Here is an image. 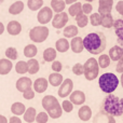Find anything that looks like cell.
I'll list each match as a JSON object with an SVG mask.
<instances>
[{
  "instance_id": "obj_1",
  "label": "cell",
  "mask_w": 123,
  "mask_h": 123,
  "mask_svg": "<svg viewBox=\"0 0 123 123\" xmlns=\"http://www.w3.org/2000/svg\"><path fill=\"white\" fill-rule=\"evenodd\" d=\"M82 41L83 48L93 55H98L106 50L107 39L105 34L102 31L90 32L82 39Z\"/></svg>"
},
{
  "instance_id": "obj_2",
  "label": "cell",
  "mask_w": 123,
  "mask_h": 123,
  "mask_svg": "<svg viewBox=\"0 0 123 123\" xmlns=\"http://www.w3.org/2000/svg\"><path fill=\"white\" fill-rule=\"evenodd\" d=\"M102 110L106 113L115 117H120L123 115V108L120 104V98L113 94H108L103 100Z\"/></svg>"
},
{
  "instance_id": "obj_3",
  "label": "cell",
  "mask_w": 123,
  "mask_h": 123,
  "mask_svg": "<svg viewBox=\"0 0 123 123\" xmlns=\"http://www.w3.org/2000/svg\"><path fill=\"white\" fill-rule=\"evenodd\" d=\"M120 84V81L118 77L112 72H105L98 79V85L99 89L104 93L111 94L117 90L118 85Z\"/></svg>"
},
{
  "instance_id": "obj_4",
  "label": "cell",
  "mask_w": 123,
  "mask_h": 123,
  "mask_svg": "<svg viewBox=\"0 0 123 123\" xmlns=\"http://www.w3.org/2000/svg\"><path fill=\"white\" fill-rule=\"evenodd\" d=\"M83 74L85 79L89 81H93L99 74V67H98L97 61L95 58H89L83 64Z\"/></svg>"
},
{
  "instance_id": "obj_5",
  "label": "cell",
  "mask_w": 123,
  "mask_h": 123,
  "mask_svg": "<svg viewBox=\"0 0 123 123\" xmlns=\"http://www.w3.org/2000/svg\"><path fill=\"white\" fill-rule=\"evenodd\" d=\"M49 28L47 26H36L29 31V38L36 43H41L45 41L49 37Z\"/></svg>"
},
{
  "instance_id": "obj_6",
  "label": "cell",
  "mask_w": 123,
  "mask_h": 123,
  "mask_svg": "<svg viewBox=\"0 0 123 123\" xmlns=\"http://www.w3.org/2000/svg\"><path fill=\"white\" fill-rule=\"evenodd\" d=\"M52 18H53V11L49 6H42L37 14V19L39 24H41V26H45V24L52 21Z\"/></svg>"
},
{
  "instance_id": "obj_7",
  "label": "cell",
  "mask_w": 123,
  "mask_h": 123,
  "mask_svg": "<svg viewBox=\"0 0 123 123\" xmlns=\"http://www.w3.org/2000/svg\"><path fill=\"white\" fill-rule=\"evenodd\" d=\"M74 89V82H72L71 79H65V80L62 82V84L60 85V89H58V96L62 98H65L67 96H69L72 92Z\"/></svg>"
},
{
  "instance_id": "obj_8",
  "label": "cell",
  "mask_w": 123,
  "mask_h": 123,
  "mask_svg": "<svg viewBox=\"0 0 123 123\" xmlns=\"http://www.w3.org/2000/svg\"><path fill=\"white\" fill-rule=\"evenodd\" d=\"M68 19H69V17H68V14L66 12L57 13L52 18V26L54 28H56V29L64 28L66 26V24L68 23Z\"/></svg>"
},
{
  "instance_id": "obj_9",
  "label": "cell",
  "mask_w": 123,
  "mask_h": 123,
  "mask_svg": "<svg viewBox=\"0 0 123 123\" xmlns=\"http://www.w3.org/2000/svg\"><path fill=\"white\" fill-rule=\"evenodd\" d=\"M93 123H116V120L112 116L108 115L103 110H99L94 116Z\"/></svg>"
},
{
  "instance_id": "obj_10",
  "label": "cell",
  "mask_w": 123,
  "mask_h": 123,
  "mask_svg": "<svg viewBox=\"0 0 123 123\" xmlns=\"http://www.w3.org/2000/svg\"><path fill=\"white\" fill-rule=\"evenodd\" d=\"M15 85H16L17 91L24 93V92H26V91L31 89L32 81H31V79L28 78V77H22V78H19L18 80L16 81V84Z\"/></svg>"
},
{
  "instance_id": "obj_11",
  "label": "cell",
  "mask_w": 123,
  "mask_h": 123,
  "mask_svg": "<svg viewBox=\"0 0 123 123\" xmlns=\"http://www.w3.org/2000/svg\"><path fill=\"white\" fill-rule=\"evenodd\" d=\"M70 99L69 102L71 103L72 105H77V106H80V105L84 104L85 103V94L83 93L82 91H79V90H77V91H74L71 92V94H70Z\"/></svg>"
},
{
  "instance_id": "obj_12",
  "label": "cell",
  "mask_w": 123,
  "mask_h": 123,
  "mask_svg": "<svg viewBox=\"0 0 123 123\" xmlns=\"http://www.w3.org/2000/svg\"><path fill=\"white\" fill-rule=\"evenodd\" d=\"M58 104H60V103H58L57 98L53 95H47L42 98V107H43V109L47 111L51 110L52 108H54V107Z\"/></svg>"
},
{
  "instance_id": "obj_13",
  "label": "cell",
  "mask_w": 123,
  "mask_h": 123,
  "mask_svg": "<svg viewBox=\"0 0 123 123\" xmlns=\"http://www.w3.org/2000/svg\"><path fill=\"white\" fill-rule=\"evenodd\" d=\"M32 85H34V92H36V93H44L48 90L49 82H48V80L45 78H38L35 80Z\"/></svg>"
},
{
  "instance_id": "obj_14",
  "label": "cell",
  "mask_w": 123,
  "mask_h": 123,
  "mask_svg": "<svg viewBox=\"0 0 123 123\" xmlns=\"http://www.w3.org/2000/svg\"><path fill=\"white\" fill-rule=\"evenodd\" d=\"M113 27H115L116 36H117L119 44H120L119 47H121L123 49V18H119L117 21H115Z\"/></svg>"
},
{
  "instance_id": "obj_15",
  "label": "cell",
  "mask_w": 123,
  "mask_h": 123,
  "mask_svg": "<svg viewBox=\"0 0 123 123\" xmlns=\"http://www.w3.org/2000/svg\"><path fill=\"white\" fill-rule=\"evenodd\" d=\"M69 45L71 48V51L76 54H79L83 51V41L81 37H74L71 39V41L69 42Z\"/></svg>"
},
{
  "instance_id": "obj_16",
  "label": "cell",
  "mask_w": 123,
  "mask_h": 123,
  "mask_svg": "<svg viewBox=\"0 0 123 123\" xmlns=\"http://www.w3.org/2000/svg\"><path fill=\"white\" fill-rule=\"evenodd\" d=\"M6 30L11 36H17L22 31V25L17 21H11L6 26Z\"/></svg>"
},
{
  "instance_id": "obj_17",
  "label": "cell",
  "mask_w": 123,
  "mask_h": 123,
  "mask_svg": "<svg viewBox=\"0 0 123 123\" xmlns=\"http://www.w3.org/2000/svg\"><path fill=\"white\" fill-rule=\"evenodd\" d=\"M122 54H123L122 48L119 47V45H115V47H112L110 50H109L108 56H109V58H110V61L118 62L122 57Z\"/></svg>"
},
{
  "instance_id": "obj_18",
  "label": "cell",
  "mask_w": 123,
  "mask_h": 123,
  "mask_svg": "<svg viewBox=\"0 0 123 123\" xmlns=\"http://www.w3.org/2000/svg\"><path fill=\"white\" fill-rule=\"evenodd\" d=\"M70 45H69V41L66 38H61L58 39L55 42V50L56 52H60V53H65L69 50Z\"/></svg>"
},
{
  "instance_id": "obj_19",
  "label": "cell",
  "mask_w": 123,
  "mask_h": 123,
  "mask_svg": "<svg viewBox=\"0 0 123 123\" xmlns=\"http://www.w3.org/2000/svg\"><path fill=\"white\" fill-rule=\"evenodd\" d=\"M78 117L84 122L89 121L92 117V109L89 106H82L78 111Z\"/></svg>"
},
{
  "instance_id": "obj_20",
  "label": "cell",
  "mask_w": 123,
  "mask_h": 123,
  "mask_svg": "<svg viewBox=\"0 0 123 123\" xmlns=\"http://www.w3.org/2000/svg\"><path fill=\"white\" fill-rule=\"evenodd\" d=\"M12 67H13V64L11 61L6 60V58H1L0 60V74L1 76L8 74L12 70Z\"/></svg>"
},
{
  "instance_id": "obj_21",
  "label": "cell",
  "mask_w": 123,
  "mask_h": 123,
  "mask_svg": "<svg viewBox=\"0 0 123 123\" xmlns=\"http://www.w3.org/2000/svg\"><path fill=\"white\" fill-rule=\"evenodd\" d=\"M79 34V30H78V27L74 25H69V26H66L64 28V31H63V35H64V38H74L77 37V35Z\"/></svg>"
},
{
  "instance_id": "obj_22",
  "label": "cell",
  "mask_w": 123,
  "mask_h": 123,
  "mask_svg": "<svg viewBox=\"0 0 123 123\" xmlns=\"http://www.w3.org/2000/svg\"><path fill=\"white\" fill-rule=\"evenodd\" d=\"M65 6L66 4L64 0H51V10L55 12L56 14L65 12Z\"/></svg>"
},
{
  "instance_id": "obj_23",
  "label": "cell",
  "mask_w": 123,
  "mask_h": 123,
  "mask_svg": "<svg viewBox=\"0 0 123 123\" xmlns=\"http://www.w3.org/2000/svg\"><path fill=\"white\" fill-rule=\"evenodd\" d=\"M63 81H64V79H63V76H62L61 74L53 72V74H51L49 76V80H48V82H49V84H51L52 86L56 87V86H60Z\"/></svg>"
},
{
  "instance_id": "obj_24",
  "label": "cell",
  "mask_w": 123,
  "mask_h": 123,
  "mask_svg": "<svg viewBox=\"0 0 123 123\" xmlns=\"http://www.w3.org/2000/svg\"><path fill=\"white\" fill-rule=\"evenodd\" d=\"M56 56H57V52H56V50L54 48H48V49H45L43 51V58L48 63H51V62L53 63L55 61Z\"/></svg>"
},
{
  "instance_id": "obj_25",
  "label": "cell",
  "mask_w": 123,
  "mask_h": 123,
  "mask_svg": "<svg viewBox=\"0 0 123 123\" xmlns=\"http://www.w3.org/2000/svg\"><path fill=\"white\" fill-rule=\"evenodd\" d=\"M25 110H26V107L23 103L16 102V103H14V104H12V106H11V111H12V113L15 116V117H18V116L24 115Z\"/></svg>"
},
{
  "instance_id": "obj_26",
  "label": "cell",
  "mask_w": 123,
  "mask_h": 123,
  "mask_svg": "<svg viewBox=\"0 0 123 123\" xmlns=\"http://www.w3.org/2000/svg\"><path fill=\"white\" fill-rule=\"evenodd\" d=\"M23 10H24V2L16 1L10 6V8H9V13L12 15H17L23 12Z\"/></svg>"
},
{
  "instance_id": "obj_27",
  "label": "cell",
  "mask_w": 123,
  "mask_h": 123,
  "mask_svg": "<svg viewBox=\"0 0 123 123\" xmlns=\"http://www.w3.org/2000/svg\"><path fill=\"white\" fill-rule=\"evenodd\" d=\"M27 66H28V72L30 74H36L37 72L40 70V65H39V62L36 60V58H30L28 60Z\"/></svg>"
},
{
  "instance_id": "obj_28",
  "label": "cell",
  "mask_w": 123,
  "mask_h": 123,
  "mask_svg": "<svg viewBox=\"0 0 123 123\" xmlns=\"http://www.w3.org/2000/svg\"><path fill=\"white\" fill-rule=\"evenodd\" d=\"M24 120L27 123H32L36 120V116H37V111L34 107H29L25 110L24 112Z\"/></svg>"
},
{
  "instance_id": "obj_29",
  "label": "cell",
  "mask_w": 123,
  "mask_h": 123,
  "mask_svg": "<svg viewBox=\"0 0 123 123\" xmlns=\"http://www.w3.org/2000/svg\"><path fill=\"white\" fill-rule=\"evenodd\" d=\"M37 53H38V49H37V47L35 44H27L24 48V55L26 57H28L29 60L34 58L37 55Z\"/></svg>"
},
{
  "instance_id": "obj_30",
  "label": "cell",
  "mask_w": 123,
  "mask_h": 123,
  "mask_svg": "<svg viewBox=\"0 0 123 123\" xmlns=\"http://www.w3.org/2000/svg\"><path fill=\"white\" fill-rule=\"evenodd\" d=\"M113 23H115V19H113V17H112L111 14L102 15V18H100V25H102L104 28L113 27Z\"/></svg>"
},
{
  "instance_id": "obj_31",
  "label": "cell",
  "mask_w": 123,
  "mask_h": 123,
  "mask_svg": "<svg viewBox=\"0 0 123 123\" xmlns=\"http://www.w3.org/2000/svg\"><path fill=\"white\" fill-rule=\"evenodd\" d=\"M47 113L49 116V118H52V119H58V118H61L62 115H63V109L61 107V104L56 105L51 110L47 111Z\"/></svg>"
},
{
  "instance_id": "obj_32",
  "label": "cell",
  "mask_w": 123,
  "mask_h": 123,
  "mask_svg": "<svg viewBox=\"0 0 123 123\" xmlns=\"http://www.w3.org/2000/svg\"><path fill=\"white\" fill-rule=\"evenodd\" d=\"M82 12V3H80V2H76V3L71 4V6H69V9H68V13H69V15H71L72 17H76L78 14H80V13Z\"/></svg>"
},
{
  "instance_id": "obj_33",
  "label": "cell",
  "mask_w": 123,
  "mask_h": 123,
  "mask_svg": "<svg viewBox=\"0 0 123 123\" xmlns=\"http://www.w3.org/2000/svg\"><path fill=\"white\" fill-rule=\"evenodd\" d=\"M27 6L30 11H38L43 6V0H28Z\"/></svg>"
},
{
  "instance_id": "obj_34",
  "label": "cell",
  "mask_w": 123,
  "mask_h": 123,
  "mask_svg": "<svg viewBox=\"0 0 123 123\" xmlns=\"http://www.w3.org/2000/svg\"><path fill=\"white\" fill-rule=\"evenodd\" d=\"M74 18H76V23H77V25H78V27L83 28L89 24V17H87L85 14H83L82 12H81L80 14L77 15Z\"/></svg>"
},
{
  "instance_id": "obj_35",
  "label": "cell",
  "mask_w": 123,
  "mask_h": 123,
  "mask_svg": "<svg viewBox=\"0 0 123 123\" xmlns=\"http://www.w3.org/2000/svg\"><path fill=\"white\" fill-rule=\"evenodd\" d=\"M110 58H109L108 54H102V55L99 56V58H98L97 61V64H98V67L103 68V69H105V68L109 67V65H110Z\"/></svg>"
},
{
  "instance_id": "obj_36",
  "label": "cell",
  "mask_w": 123,
  "mask_h": 123,
  "mask_svg": "<svg viewBox=\"0 0 123 123\" xmlns=\"http://www.w3.org/2000/svg\"><path fill=\"white\" fill-rule=\"evenodd\" d=\"M15 71L19 74H24L26 72H28V66H27V63L24 61H19L16 63L15 65Z\"/></svg>"
},
{
  "instance_id": "obj_37",
  "label": "cell",
  "mask_w": 123,
  "mask_h": 123,
  "mask_svg": "<svg viewBox=\"0 0 123 123\" xmlns=\"http://www.w3.org/2000/svg\"><path fill=\"white\" fill-rule=\"evenodd\" d=\"M6 60L9 61H14L17 60L18 57V53H17V50L13 47H10L6 50Z\"/></svg>"
},
{
  "instance_id": "obj_38",
  "label": "cell",
  "mask_w": 123,
  "mask_h": 123,
  "mask_svg": "<svg viewBox=\"0 0 123 123\" xmlns=\"http://www.w3.org/2000/svg\"><path fill=\"white\" fill-rule=\"evenodd\" d=\"M100 18H102V15L98 14V13H93L91 14L89 21L91 22V24L93 26H99L100 25Z\"/></svg>"
},
{
  "instance_id": "obj_39",
  "label": "cell",
  "mask_w": 123,
  "mask_h": 123,
  "mask_svg": "<svg viewBox=\"0 0 123 123\" xmlns=\"http://www.w3.org/2000/svg\"><path fill=\"white\" fill-rule=\"evenodd\" d=\"M48 120H49V116H48L47 112L42 111V112L37 113L36 116V121L37 123H48Z\"/></svg>"
},
{
  "instance_id": "obj_40",
  "label": "cell",
  "mask_w": 123,
  "mask_h": 123,
  "mask_svg": "<svg viewBox=\"0 0 123 123\" xmlns=\"http://www.w3.org/2000/svg\"><path fill=\"white\" fill-rule=\"evenodd\" d=\"M61 107H62V109H63V111H65V112H71L72 109H74V105H72L69 100H66V99L62 103Z\"/></svg>"
},
{
  "instance_id": "obj_41",
  "label": "cell",
  "mask_w": 123,
  "mask_h": 123,
  "mask_svg": "<svg viewBox=\"0 0 123 123\" xmlns=\"http://www.w3.org/2000/svg\"><path fill=\"white\" fill-rule=\"evenodd\" d=\"M72 72L76 76H82L83 74V65L81 63H77L72 67Z\"/></svg>"
},
{
  "instance_id": "obj_42",
  "label": "cell",
  "mask_w": 123,
  "mask_h": 123,
  "mask_svg": "<svg viewBox=\"0 0 123 123\" xmlns=\"http://www.w3.org/2000/svg\"><path fill=\"white\" fill-rule=\"evenodd\" d=\"M52 70L54 72H57V74H60L62 70H63V65H62V63L60 61H54L52 63Z\"/></svg>"
},
{
  "instance_id": "obj_43",
  "label": "cell",
  "mask_w": 123,
  "mask_h": 123,
  "mask_svg": "<svg viewBox=\"0 0 123 123\" xmlns=\"http://www.w3.org/2000/svg\"><path fill=\"white\" fill-rule=\"evenodd\" d=\"M93 11V6L91 3H84L82 4V13L85 15L91 14V12Z\"/></svg>"
},
{
  "instance_id": "obj_44",
  "label": "cell",
  "mask_w": 123,
  "mask_h": 123,
  "mask_svg": "<svg viewBox=\"0 0 123 123\" xmlns=\"http://www.w3.org/2000/svg\"><path fill=\"white\" fill-rule=\"evenodd\" d=\"M23 97L25 98V99H28V100L32 99V98L35 97V92H34V90L30 89V90H28V91L24 92V93H23Z\"/></svg>"
},
{
  "instance_id": "obj_45",
  "label": "cell",
  "mask_w": 123,
  "mask_h": 123,
  "mask_svg": "<svg viewBox=\"0 0 123 123\" xmlns=\"http://www.w3.org/2000/svg\"><path fill=\"white\" fill-rule=\"evenodd\" d=\"M112 6H113V0H99V2H98V6L112 8Z\"/></svg>"
},
{
  "instance_id": "obj_46",
  "label": "cell",
  "mask_w": 123,
  "mask_h": 123,
  "mask_svg": "<svg viewBox=\"0 0 123 123\" xmlns=\"http://www.w3.org/2000/svg\"><path fill=\"white\" fill-rule=\"evenodd\" d=\"M116 70L119 74H123V54H122V57L118 61L117 66H116Z\"/></svg>"
},
{
  "instance_id": "obj_47",
  "label": "cell",
  "mask_w": 123,
  "mask_h": 123,
  "mask_svg": "<svg viewBox=\"0 0 123 123\" xmlns=\"http://www.w3.org/2000/svg\"><path fill=\"white\" fill-rule=\"evenodd\" d=\"M116 10H117V12L119 13L120 15H122L123 16V0H120V1L117 3Z\"/></svg>"
},
{
  "instance_id": "obj_48",
  "label": "cell",
  "mask_w": 123,
  "mask_h": 123,
  "mask_svg": "<svg viewBox=\"0 0 123 123\" xmlns=\"http://www.w3.org/2000/svg\"><path fill=\"white\" fill-rule=\"evenodd\" d=\"M8 123H22V120L19 119L18 117H15V116H13V117L10 118V120L8 121Z\"/></svg>"
},
{
  "instance_id": "obj_49",
  "label": "cell",
  "mask_w": 123,
  "mask_h": 123,
  "mask_svg": "<svg viewBox=\"0 0 123 123\" xmlns=\"http://www.w3.org/2000/svg\"><path fill=\"white\" fill-rule=\"evenodd\" d=\"M64 2H65V4H69V6H71V4L78 2V0H64Z\"/></svg>"
},
{
  "instance_id": "obj_50",
  "label": "cell",
  "mask_w": 123,
  "mask_h": 123,
  "mask_svg": "<svg viewBox=\"0 0 123 123\" xmlns=\"http://www.w3.org/2000/svg\"><path fill=\"white\" fill-rule=\"evenodd\" d=\"M0 123H8V119L4 116L0 115Z\"/></svg>"
},
{
  "instance_id": "obj_51",
  "label": "cell",
  "mask_w": 123,
  "mask_h": 123,
  "mask_svg": "<svg viewBox=\"0 0 123 123\" xmlns=\"http://www.w3.org/2000/svg\"><path fill=\"white\" fill-rule=\"evenodd\" d=\"M3 31H4V25L0 22V35L3 34Z\"/></svg>"
},
{
  "instance_id": "obj_52",
  "label": "cell",
  "mask_w": 123,
  "mask_h": 123,
  "mask_svg": "<svg viewBox=\"0 0 123 123\" xmlns=\"http://www.w3.org/2000/svg\"><path fill=\"white\" fill-rule=\"evenodd\" d=\"M122 76H121V78H120V82H121V85H122V89H123V74H121Z\"/></svg>"
},
{
  "instance_id": "obj_53",
  "label": "cell",
  "mask_w": 123,
  "mask_h": 123,
  "mask_svg": "<svg viewBox=\"0 0 123 123\" xmlns=\"http://www.w3.org/2000/svg\"><path fill=\"white\" fill-rule=\"evenodd\" d=\"M120 104H121V106H122V108H123V98L120 99Z\"/></svg>"
},
{
  "instance_id": "obj_54",
  "label": "cell",
  "mask_w": 123,
  "mask_h": 123,
  "mask_svg": "<svg viewBox=\"0 0 123 123\" xmlns=\"http://www.w3.org/2000/svg\"><path fill=\"white\" fill-rule=\"evenodd\" d=\"M85 1H86V3H91V2H93L94 0H85Z\"/></svg>"
},
{
  "instance_id": "obj_55",
  "label": "cell",
  "mask_w": 123,
  "mask_h": 123,
  "mask_svg": "<svg viewBox=\"0 0 123 123\" xmlns=\"http://www.w3.org/2000/svg\"><path fill=\"white\" fill-rule=\"evenodd\" d=\"M3 1H4V0H0V4H1L2 2H3Z\"/></svg>"
},
{
  "instance_id": "obj_56",
  "label": "cell",
  "mask_w": 123,
  "mask_h": 123,
  "mask_svg": "<svg viewBox=\"0 0 123 123\" xmlns=\"http://www.w3.org/2000/svg\"><path fill=\"white\" fill-rule=\"evenodd\" d=\"M122 116H123V115H122Z\"/></svg>"
}]
</instances>
